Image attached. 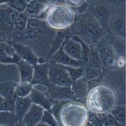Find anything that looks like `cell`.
Instances as JSON below:
<instances>
[{
	"label": "cell",
	"mask_w": 126,
	"mask_h": 126,
	"mask_svg": "<svg viewBox=\"0 0 126 126\" xmlns=\"http://www.w3.org/2000/svg\"><path fill=\"white\" fill-rule=\"evenodd\" d=\"M53 61L56 64L66 67L72 68L81 67V63L80 61H75L71 59L64 53L62 49L58 51L54 55Z\"/></svg>",
	"instance_id": "ac0fdd59"
},
{
	"label": "cell",
	"mask_w": 126,
	"mask_h": 126,
	"mask_svg": "<svg viewBox=\"0 0 126 126\" xmlns=\"http://www.w3.org/2000/svg\"><path fill=\"white\" fill-rule=\"evenodd\" d=\"M48 66L44 63H38L34 66V73L31 81L33 86L39 84L47 86L49 83Z\"/></svg>",
	"instance_id": "4fadbf2b"
},
{
	"label": "cell",
	"mask_w": 126,
	"mask_h": 126,
	"mask_svg": "<svg viewBox=\"0 0 126 126\" xmlns=\"http://www.w3.org/2000/svg\"><path fill=\"white\" fill-rule=\"evenodd\" d=\"M13 126H26L22 121H18Z\"/></svg>",
	"instance_id": "d590c367"
},
{
	"label": "cell",
	"mask_w": 126,
	"mask_h": 126,
	"mask_svg": "<svg viewBox=\"0 0 126 126\" xmlns=\"http://www.w3.org/2000/svg\"><path fill=\"white\" fill-rule=\"evenodd\" d=\"M41 122L45 123L50 126H56L58 124L60 123L49 111L45 109Z\"/></svg>",
	"instance_id": "f546056e"
},
{
	"label": "cell",
	"mask_w": 126,
	"mask_h": 126,
	"mask_svg": "<svg viewBox=\"0 0 126 126\" xmlns=\"http://www.w3.org/2000/svg\"><path fill=\"white\" fill-rule=\"evenodd\" d=\"M62 50L64 54L74 60L81 61L83 56V44L78 40L70 38L64 43Z\"/></svg>",
	"instance_id": "ba28073f"
},
{
	"label": "cell",
	"mask_w": 126,
	"mask_h": 126,
	"mask_svg": "<svg viewBox=\"0 0 126 126\" xmlns=\"http://www.w3.org/2000/svg\"><path fill=\"white\" fill-rule=\"evenodd\" d=\"M87 64L88 66L91 67L102 69L103 64L101 59L98 49L93 48L90 49V54Z\"/></svg>",
	"instance_id": "ffe728a7"
},
{
	"label": "cell",
	"mask_w": 126,
	"mask_h": 126,
	"mask_svg": "<svg viewBox=\"0 0 126 126\" xmlns=\"http://www.w3.org/2000/svg\"><path fill=\"white\" fill-rule=\"evenodd\" d=\"M69 72L72 82L84 76L83 70L81 67L77 68H72L67 67Z\"/></svg>",
	"instance_id": "1f68e13d"
},
{
	"label": "cell",
	"mask_w": 126,
	"mask_h": 126,
	"mask_svg": "<svg viewBox=\"0 0 126 126\" xmlns=\"http://www.w3.org/2000/svg\"><path fill=\"white\" fill-rule=\"evenodd\" d=\"M49 6L41 3L38 0H32L23 13L28 18H38L44 19V13Z\"/></svg>",
	"instance_id": "7c38bea8"
},
{
	"label": "cell",
	"mask_w": 126,
	"mask_h": 126,
	"mask_svg": "<svg viewBox=\"0 0 126 126\" xmlns=\"http://www.w3.org/2000/svg\"><path fill=\"white\" fill-rule=\"evenodd\" d=\"M28 18L23 13L19 14L14 23L15 34L23 32L26 29Z\"/></svg>",
	"instance_id": "d4e9b609"
},
{
	"label": "cell",
	"mask_w": 126,
	"mask_h": 126,
	"mask_svg": "<svg viewBox=\"0 0 126 126\" xmlns=\"http://www.w3.org/2000/svg\"><path fill=\"white\" fill-rule=\"evenodd\" d=\"M36 126H50L49 125H47L45 123H42V122H40V123L37 124Z\"/></svg>",
	"instance_id": "8d00e7d4"
},
{
	"label": "cell",
	"mask_w": 126,
	"mask_h": 126,
	"mask_svg": "<svg viewBox=\"0 0 126 126\" xmlns=\"http://www.w3.org/2000/svg\"><path fill=\"white\" fill-rule=\"evenodd\" d=\"M63 3L67 4L73 9L81 5L86 0H63Z\"/></svg>",
	"instance_id": "e575fe53"
},
{
	"label": "cell",
	"mask_w": 126,
	"mask_h": 126,
	"mask_svg": "<svg viewBox=\"0 0 126 126\" xmlns=\"http://www.w3.org/2000/svg\"><path fill=\"white\" fill-rule=\"evenodd\" d=\"M29 96L32 103L38 105L50 111L53 100L44 93L33 88Z\"/></svg>",
	"instance_id": "9a60e30c"
},
{
	"label": "cell",
	"mask_w": 126,
	"mask_h": 126,
	"mask_svg": "<svg viewBox=\"0 0 126 126\" xmlns=\"http://www.w3.org/2000/svg\"><path fill=\"white\" fill-rule=\"evenodd\" d=\"M110 113L121 125L126 126V105H117Z\"/></svg>",
	"instance_id": "603a6c76"
},
{
	"label": "cell",
	"mask_w": 126,
	"mask_h": 126,
	"mask_svg": "<svg viewBox=\"0 0 126 126\" xmlns=\"http://www.w3.org/2000/svg\"><path fill=\"white\" fill-rule=\"evenodd\" d=\"M72 9L64 3H57L49 7L44 18L51 28L56 30H64L71 26L74 20Z\"/></svg>",
	"instance_id": "7a4b0ae2"
},
{
	"label": "cell",
	"mask_w": 126,
	"mask_h": 126,
	"mask_svg": "<svg viewBox=\"0 0 126 126\" xmlns=\"http://www.w3.org/2000/svg\"><path fill=\"white\" fill-rule=\"evenodd\" d=\"M108 27L121 37L126 38V13H117L112 15Z\"/></svg>",
	"instance_id": "30bf717a"
},
{
	"label": "cell",
	"mask_w": 126,
	"mask_h": 126,
	"mask_svg": "<svg viewBox=\"0 0 126 126\" xmlns=\"http://www.w3.org/2000/svg\"><path fill=\"white\" fill-rule=\"evenodd\" d=\"M18 121L14 113L0 111V126H13Z\"/></svg>",
	"instance_id": "cb8c5ba5"
},
{
	"label": "cell",
	"mask_w": 126,
	"mask_h": 126,
	"mask_svg": "<svg viewBox=\"0 0 126 126\" xmlns=\"http://www.w3.org/2000/svg\"><path fill=\"white\" fill-rule=\"evenodd\" d=\"M20 60L16 54L10 56L5 50L0 48V63H17Z\"/></svg>",
	"instance_id": "4316f807"
},
{
	"label": "cell",
	"mask_w": 126,
	"mask_h": 126,
	"mask_svg": "<svg viewBox=\"0 0 126 126\" xmlns=\"http://www.w3.org/2000/svg\"><path fill=\"white\" fill-rule=\"evenodd\" d=\"M71 27L91 44L97 43L103 32V28L87 11L82 14L75 15L74 22Z\"/></svg>",
	"instance_id": "3957f363"
},
{
	"label": "cell",
	"mask_w": 126,
	"mask_h": 126,
	"mask_svg": "<svg viewBox=\"0 0 126 126\" xmlns=\"http://www.w3.org/2000/svg\"><path fill=\"white\" fill-rule=\"evenodd\" d=\"M114 91L106 85H101L90 90L86 97V107L95 114L109 113L117 105Z\"/></svg>",
	"instance_id": "6da1fadb"
},
{
	"label": "cell",
	"mask_w": 126,
	"mask_h": 126,
	"mask_svg": "<svg viewBox=\"0 0 126 126\" xmlns=\"http://www.w3.org/2000/svg\"><path fill=\"white\" fill-rule=\"evenodd\" d=\"M100 57L103 64H111L113 61V54L111 50L108 48H104L99 50Z\"/></svg>",
	"instance_id": "83f0119b"
},
{
	"label": "cell",
	"mask_w": 126,
	"mask_h": 126,
	"mask_svg": "<svg viewBox=\"0 0 126 126\" xmlns=\"http://www.w3.org/2000/svg\"><path fill=\"white\" fill-rule=\"evenodd\" d=\"M32 103L29 96L23 98L16 97L15 101L14 114L18 121H21L31 107Z\"/></svg>",
	"instance_id": "2e32d148"
},
{
	"label": "cell",
	"mask_w": 126,
	"mask_h": 126,
	"mask_svg": "<svg viewBox=\"0 0 126 126\" xmlns=\"http://www.w3.org/2000/svg\"></svg>",
	"instance_id": "7bdbcfd3"
},
{
	"label": "cell",
	"mask_w": 126,
	"mask_h": 126,
	"mask_svg": "<svg viewBox=\"0 0 126 126\" xmlns=\"http://www.w3.org/2000/svg\"><path fill=\"white\" fill-rule=\"evenodd\" d=\"M70 88L77 100L85 98L89 93V84L84 76L72 82Z\"/></svg>",
	"instance_id": "5bb4252c"
},
{
	"label": "cell",
	"mask_w": 126,
	"mask_h": 126,
	"mask_svg": "<svg viewBox=\"0 0 126 126\" xmlns=\"http://www.w3.org/2000/svg\"><path fill=\"white\" fill-rule=\"evenodd\" d=\"M18 83L9 81L0 83V95L5 99H15L16 87Z\"/></svg>",
	"instance_id": "d6986e66"
},
{
	"label": "cell",
	"mask_w": 126,
	"mask_h": 126,
	"mask_svg": "<svg viewBox=\"0 0 126 126\" xmlns=\"http://www.w3.org/2000/svg\"><path fill=\"white\" fill-rule=\"evenodd\" d=\"M48 79L53 86L69 87L72 81L66 67L59 64H52L48 66Z\"/></svg>",
	"instance_id": "5b68a950"
},
{
	"label": "cell",
	"mask_w": 126,
	"mask_h": 126,
	"mask_svg": "<svg viewBox=\"0 0 126 126\" xmlns=\"http://www.w3.org/2000/svg\"><path fill=\"white\" fill-rule=\"evenodd\" d=\"M16 64L20 74V82L31 83L34 73V66L21 59Z\"/></svg>",
	"instance_id": "e0dca14e"
},
{
	"label": "cell",
	"mask_w": 126,
	"mask_h": 126,
	"mask_svg": "<svg viewBox=\"0 0 126 126\" xmlns=\"http://www.w3.org/2000/svg\"><path fill=\"white\" fill-rule=\"evenodd\" d=\"M87 11L94 17L103 28H107L112 11L103 0H95L88 3Z\"/></svg>",
	"instance_id": "8992f818"
},
{
	"label": "cell",
	"mask_w": 126,
	"mask_h": 126,
	"mask_svg": "<svg viewBox=\"0 0 126 126\" xmlns=\"http://www.w3.org/2000/svg\"><path fill=\"white\" fill-rule=\"evenodd\" d=\"M114 14L126 13V0H103Z\"/></svg>",
	"instance_id": "7402d4cb"
},
{
	"label": "cell",
	"mask_w": 126,
	"mask_h": 126,
	"mask_svg": "<svg viewBox=\"0 0 126 126\" xmlns=\"http://www.w3.org/2000/svg\"><path fill=\"white\" fill-rule=\"evenodd\" d=\"M20 13L7 4L0 5V31L9 32L14 30V23Z\"/></svg>",
	"instance_id": "52a82bcc"
},
{
	"label": "cell",
	"mask_w": 126,
	"mask_h": 126,
	"mask_svg": "<svg viewBox=\"0 0 126 126\" xmlns=\"http://www.w3.org/2000/svg\"><path fill=\"white\" fill-rule=\"evenodd\" d=\"M95 0H86L87 1L88 3L89 2H91V1H95Z\"/></svg>",
	"instance_id": "60d3db41"
},
{
	"label": "cell",
	"mask_w": 126,
	"mask_h": 126,
	"mask_svg": "<svg viewBox=\"0 0 126 126\" xmlns=\"http://www.w3.org/2000/svg\"><path fill=\"white\" fill-rule=\"evenodd\" d=\"M89 115L86 106L76 101L69 102L62 107L58 121L61 126H85Z\"/></svg>",
	"instance_id": "277c9868"
},
{
	"label": "cell",
	"mask_w": 126,
	"mask_h": 126,
	"mask_svg": "<svg viewBox=\"0 0 126 126\" xmlns=\"http://www.w3.org/2000/svg\"></svg>",
	"instance_id": "b9f144b4"
},
{
	"label": "cell",
	"mask_w": 126,
	"mask_h": 126,
	"mask_svg": "<svg viewBox=\"0 0 126 126\" xmlns=\"http://www.w3.org/2000/svg\"><path fill=\"white\" fill-rule=\"evenodd\" d=\"M8 0H0V5L1 4H7Z\"/></svg>",
	"instance_id": "74e56055"
},
{
	"label": "cell",
	"mask_w": 126,
	"mask_h": 126,
	"mask_svg": "<svg viewBox=\"0 0 126 126\" xmlns=\"http://www.w3.org/2000/svg\"><path fill=\"white\" fill-rule=\"evenodd\" d=\"M89 121L94 126H104V123L96 114L89 111Z\"/></svg>",
	"instance_id": "836d02e7"
},
{
	"label": "cell",
	"mask_w": 126,
	"mask_h": 126,
	"mask_svg": "<svg viewBox=\"0 0 126 126\" xmlns=\"http://www.w3.org/2000/svg\"><path fill=\"white\" fill-rule=\"evenodd\" d=\"M15 99H5L0 105V111L8 112L14 113Z\"/></svg>",
	"instance_id": "4dcf8cb0"
},
{
	"label": "cell",
	"mask_w": 126,
	"mask_h": 126,
	"mask_svg": "<svg viewBox=\"0 0 126 126\" xmlns=\"http://www.w3.org/2000/svg\"><path fill=\"white\" fill-rule=\"evenodd\" d=\"M31 83L20 82L18 83L15 90L16 97L23 98L29 95L33 87Z\"/></svg>",
	"instance_id": "44dd1931"
},
{
	"label": "cell",
	"mask_w": 126,
	"mask_h": 126,
	"mask_svg": "<svg viewBox=\"0 0 126 126\" xmlns=\"http://www.w3.org/2000/svg\"><path fill=\"white\" fill-rule=\"evenodd\" d=\"M4 100H5V99L3 97L0 95V105Z\"/></svg>",
	"instance_id": "f35d334b"
},
{
	"label": "cell",
	"mask_w": 126,
	"mask_h": 126,
	"mask_svg": "<svg viewBox=\"0 0 126 126\" xmlns=\"http://www.w3.org/2000/svg\"><path fill=\"white\" fill-rule=\"evenodd\" d=\"M94 126L92 125V124L91 123V122H90L88 121V122H87V123L86 124V126Z\"/></svg>",
	"instance_id": "ab89813d"
},
{
	"label": "cell",
	"mask_w": 126,
	"mask_h": 126,
	"mask_svg": "<svg viewBox=\"0 0 126 126\" xmlns=\"http://www.w3.org/2000/svg\"><path fill=\"white\" fill-rule=\"evenodd\" d=\"M44 110L38 105L32 104L21 121L26 126H36L41 121Z\"/></svg>",
	"instance_id": "8fae6325"
},
{
	"label": "cell",
	"mask_w": 126,
	"mask_h": 126,
	"mask_svg": "<svg viewBox=\"0 0 126 126\" xmlns=\"http://www.w3.org/2000/svg\"><path fill=\"white\" fill-rule=\"evenodd\" d=\"M32 0H8L7 4L19 13H23Z\"/></svg>",
	"instance_id": "484cf974"
},
{
	"label": "cell",
	"mask_w": 126,
	"mask_h": 126,
	"mask_svg": "<svg viewBox=\"0 0 126 126\" xmlns=\"http://www.w3.org/2000/svg\"><path fill=\"white\" fill-rule=\"evenodd\" d=\"M11 46L21 60L34 66L39 63V58L29 46L17 43H12Z\"/></svg>",
	"instance_id": "9c48e42d"
},
{
	"label": "cell",
	"mask_w": 126,
	"mask_h": 126,
	"mask_svg": "<svg viewBox=\"0 0 126 126\" xmlns=\"http://www.w3.org/2000/svg\"><path fill=\"white\" fill-rule=\"evenodd\" d=\"M104 126H124L121 125L116 118L110 113H108L106 119L104 122Z\"/></svg>",
	"instance_id": "d6a6232c"
},
{
	"label": "cell",
	"mask_w": 126,
	"mask_h": 126,
	"mask_svg": "<svg viewBox=\"0 0 126 126\" xmlns=\"http://www.w3.org/2000/svg\"><path fill=\"white\" fill-rule=\"evenodd\" d=\"M101 69H95L87 65L85 70L84 78L87 81L96 79L101 74Z\"/></svg>",
	"instance_id": "f1b7e54d"
}]
</instances>
